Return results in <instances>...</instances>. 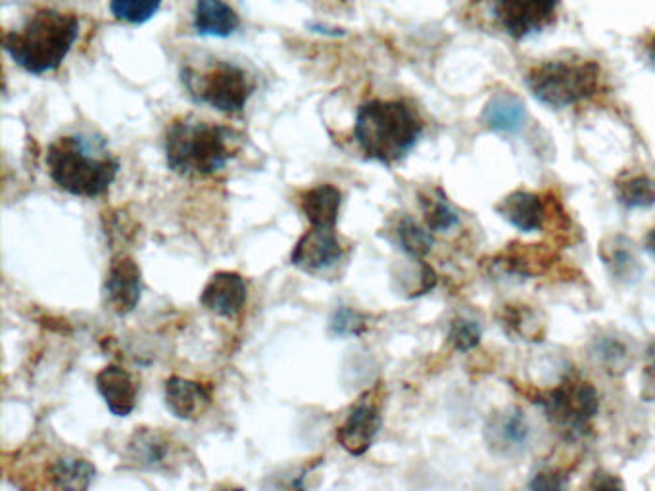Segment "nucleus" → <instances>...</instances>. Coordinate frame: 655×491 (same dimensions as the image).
Masks as SVG:
<instances>
[{"instance_id": "nucleus-1", "label": "nucleus", "mask_w": 655, "mask_h": 491, "mask_svg": "<svg viewBox=\"0 0 655 491\" xmlns=\"http://www.w3.org/2000/svg\"><path fill=\"white\" fill-rule=\"evenodd\" d=\"M243 135L227 125L179 117L166 133V164L183 177H210L225 169L243 146Z\"/></svg>"}, {"instance_id": "nucleus-2", "label": "nucleus", "mask_w": 655, "mask_h": 491, "mask_svg": "<svg viewBox=\"0 0 655 491\" xmlns=\"http://www.w3.org/2000/svg\"><path fill=\"white\" fill-rule=\"evenodd\" d=\"M50 179L64 192L77 198H98L114 185L120 160L106 150V142L83 135H66L47 150Z\"/></svg>"}, {"instance_id": "nucleus-3", "label": "nucleus", "mask_w": 655, "mask_h": 491, "mask_svg": "<svg viewBox=\"0 0 655 491\" xmlns=\"http://www.w3.org/2000/svg\"><path fill=\"white\" fill-rule=\"evenodd\" d=\"M423 135V121L404 100H369L360 106L354 139L371 162H402Z\"/></svg>"}, {"instance_id": "nucleus-4", "label": "nucleus", "mask_w": 655, "mask_h": 491, "mask_svg": "<svg viewBox=\"0 0 655 491\" xmlns=\"http://www.w3.org/2000/svg\"><path fill=\"white\" fill-rule=\"evenodd\" d=\"M77 35L79 22L72 14L39 10L22 27L4 35V50L22 70L45 75L60 68Z\"/></svg>"}, {"instance_id": "nucleus-5", "label": "nucleus", "mask_w": 655, "mask_h": 491, "mask_svg": "<svg viewBox=\"0 0 655 491\" xmlns=\"http://www.w3.org/2000/svg\"><path fill=\"white\" fill-rule=\"evenodd\" d=\"M527 85L542 104L567 108L596 94L600 68L590 60H554L529 71Z\"/></svg>"}, {"instance_id": "nucleus-6", "label": "nucleus", "mask_w": 655, "mask_h": 491, "mask_svg": "<svg viewBox=\"0 0 655 491\" xmlns=\"http://www.w3.org/2000/svg\"><path fill=\"white\" fill-rule=\"evenodd\" d=\"M183 83L196 102L223 114L243 112L250 96L256 91L254 77L243 68L227 62H218L202 71L187 68L183 71Z\"/></svg>"}, {"instance_id": "nucleus-7", "label": "nucleus", "mask_w": 655, "mask_h": 491, "mask_svg": "<svg viewBox=\"0 0 655 491\" xmlns=\"http://www.w3.org/2000/svg\"><path fill=\"white\" fill-rule=\"evenodd\" d=\"M544 415L565 434L581 438L590 432V422L600 409L596 388L579 376L565 378L558 388L536 394L533 399Z\"/></svg>"}, {"instance_id": "nucleus-8", "label": "nucleus", "mask_w": 655, "mask_h": 491, "mask_svg": "<svg viewBox=\"0 0 655 491\" xmlns=\"http://www.w3.org/2000/svg\"><path fill=\"white\" fill-rule=\"evenodd\" d=\"M381 411H383L381 386L367 390L364 396H360L352 405L350 413L337 428V442L346 453L354 457H362L369 451V447L373 445L383 426Z\"/></svg>"}, {"instance_id": "nucleus-9", "label": "nucleus", "mask_w": 655, "mask_h": 491, "mask_svg": "<svg viewBox=\"0 0 655 491\" xmlns=\"http://www.w3.org/2000/svg\"><path fill=\"white\" fill-rule=\"evenodd\" d=\"M344 256L346 250L335 229L310 227V231L296 240L291 252V263L302 273L323 277L337 269Z\"/></svg>"}, {"instance_id": "nucleus-10", "label": "nucleus", "mask_w": 655, "mask_h": 491, "mask_svg": "<svg viewBox=\"0 0 655 491\" xmlns=\"http://www.w3.org/2000/svg\"><path fill=\"white\" fill-rule=\"evenodd\" d=\"M559 0H494L498 22L515 39L542 31L556 20Z\"/></svg>"}, {"instance_id": "nucleus-11", "label": "nucleus", "mask_w": 655, "mask_h": 491, "mask_svg": "<svg viewBox=\"0 0 655 491\" xmlns=\"http://www.w3.org/2000/svg\"><path fill=\"white\" fill-rule=\"evenodd\" d=\"M106 305L120 317L133 313L143 296V271L131 256H116L104 281Z\"/></svg>"}, {"instance_id": "nucleus-12", "label": "nucleus", "mask_w": 655, "mask_h": 491, "mask_svg": "<svg viewBox=\"0 0 655 491\" xmlns=\"http://www.w3.org/2000/svg\"><path fill=\"white\" fill-rule=\"evenodd\" d=\"M248 300V288L237 271H218L200 292V305L219 317H237Z\"/></svg>"}, {"instance_id": "nucleus-13", "label": "nucleus", "mask_w": 655, "mask_h": 491, "mask_svg": "<svg viewBox=\"0 0 655 491\" xmlns=\"http://www.w3.org/2000/svg\"><path fill=\"white\" fill-rule=\"evenodd\" d=\"M98 394L104 399L114 417H129L139 399V384L133 375L120 365H106L95 376Z\"/></svg>"}, {"instance_id": "nucleus-14", "label": "nucleus", "mask_w": 655, "mask_h": 491, "mask_svg": "<svg viewBox=\"0 0 655 491\" xmlns=\"http://www.w3.org/2000/svg\"><path fill=\"white\" fill-rule=\"evenodd\" d=\"M164 399L171 415L179 421H196L212 405V392L196 382L183 376H170L164 384Z\"/></svg>"}, {"instance_id": "nucleus-15", "label": "nucleus", "mask_w": 655, "mask_h": 491, "mask_svg": "<svg viewBox=\"0 0 655 491\" xmlns=\"http://www.w3.org/2000/svg\"><path fill=\"white\" fill-rule=\"evenodd\" d=\"M173 444L158 428H137L125 447V459L141 470H162L170 465Z\"/></svg>"}, {"instance_id": "nucleus-16", "label": "nucleus", "mask_w": 655, "mask_h": 491, "mask_svg": "<svg viewBox=\"0 0 655 491\" xmlns=\"http://www.w3.org/2000/svg\"><path fill=\"white\" fill-rule=\"evenodd\" d=\"M531 436V426L521 409H506L486 424V444L498 455H515L521 451Z\"/></svg>"}, {"instance_id": "nucleus-17", "label": "nucleus", "mask_w": 655, "mask_h": 491, "mask_svg": "<svg viewBox=\"0 0 655 491\" xmlns=\"http://www.w3.org/2000/svg\"><path fill=\"white\" fill-rule=\"evenodd\" d=\"M496 211L523 233L540 231L546 221V206L536 192L517 190L508 194L498 206Z\"/></svg>"}, {"instance_id": "nucleus-18", "label": "nucleus", "mask_w": 655, "mask_h": 491, "mask_svg": "<svg viewBox=\"0 0 655 491\" xmlns=\"http://www.w3.org/2000/svg\"><path fill=\"white\" fill-rule=\"evenodd\" d=\"M300 211L308 219L310 227L335 229L342 208V192L339 187L325 183L308 188L300 194Z\"/></svg>"}, {"instance_id": "nucleus-19", "label": "nucleus", "mask_w": 655, "mask_h": 491, "mask_svg": "<svg viewBox=\"0 0 655 491\" xmlns=\"http://www.w3.org/2000/svg\"><path fill=\"white\" fill-rule=\"evenodd\" d=\"M554 261V254L540 244H511L506 252L496 258V265L502 267L511 275L534 277L544 273L550 263Z\"/></svg>"}, {"instance_id": "nucleus-20", "label": "nucleus", "mask_w": 655, "mask_h": 491, "mask_svg": "<svg viewBox=\"0 0 655 491\" xmlns=\"http://www.w3.org/2000/svg\"><path fill=\"white\" fill-rule=\"evenodd\" d=\"M237 12L223 0H198L195 8V29L208 37H229L239 29Z\"/></svg>"}, {"instance_id": "nucleus-21", "label": "nucleus", "mask_w": 655, "mask_h": 491, "mask_svg": "<svg viewBox=\"0 0 655 491\" xmlns=\"http://www.w3.org/2000/svg\"><path fill=\"white\" fill-rule=\"evenodd\" d=\"M95 476V465L75 455H62L49 467L50 484L56 490H89Z\"/></svg>"}, {"instance_id": "nucleus-22", "label": "nucleus", "mask_w": 655, "mask_h": 491, "mask_svg": "<svg viewBox=\"0 0 655 491\" xmlns=\"http://www.w3.org/2000/svg\"><path fill=\"white\" fill-rule=\"evenodd\" d=\"M525 106L511 94L496 96L483 112V121L496 133H517L525 125Z\"/></svg>"}, {"instance_id": "nucleus-23", "label": "nucleus", "mask_w": 655, "mask_h": 491, "mask_svg": "<svg viewBox=\"0 0 655 491\" xmlns=\"http://www.w3.org/2000/svg\"><path fill=\"white\" fill-rule=\"evenodd\" d=\"M394 240L400 246V250L410 256V258L421 259L425 258L433 246H435V238L431 234V229L419 225L410 215H402L396 225H394Z\"/></svg>"}, {"instance_id": "nucleus-24", "label": "nucleus", "mask_w": 655, "mask_h": 491, "mask_svg": "<svg viewBox=\"0 0 655 491\" xmlns=\"http://www.w3.org/2000/svg\"><path fill=\"white\" fill-rule=\"evenodd\" d=\"M602 259L609 273L619 281H634L640 273L638 259L634 258L631 242L623 236H613L602 244Z\"/></svg>"}, {"instance_id": "nucleus-25", "label": "nucleus", "mask_w": 655, "mask_h": 491, "mask_svg": "<svg viewBox=\"0 0 655 491\" xmlns=\"http://www.w3.org/2000/svg\"><path fill=\"white\" fill-rule=\"evenodd\" d=\"M502 325L511 336L521 340H542L544 323L529 305H506L502 311Z\"/></svg>"}, {"instance_id": "nucleus-26", "label": "nucleus", "mask_w": 655, "mask_h": 491, "mask_svg": "<svg viewBox=\"0 0 655 491\" xmlns=\"http://www.w3.org/2000/svg\"><path fill=\"white\" fill-rule=\"evenodd\" d=\"M421 208H423L425 225L435 233H444L460 223L458 211L450 206L442 190H437L433 196H421Z\"/></svg>"}, {"instance_id": "nucleus-27", "label": "nucleus", "mask_w": 655, "mask_h": 491, "mask_svg": "<svg viewBox=\"0 0 655 491\" xmlns=\"http://www.w3.org/2000/svg\"><path fill=\"white\" fill-rule=\"evenodd\" d=\"M617 198L629 210L650 208L655 204V183L646 175H634L617 185Z\"/></svg>"}, {"instance_id": "nucleus-28", "label": "nucleus", "mask_w": 655, "mask_h": 491, "mask_svg": "<svg viewBox=\"0 0 655 491\" xmlns=\"http://www.w3.org/2000/svg\"><path fill=\"white\" fill-rule=\"evenodd\" d=\"M162 0H110L112 14L127 24H145L158 10Z\"/></svg>"}, {"instance_id": "nucleus-29", "label": "nucleus", "mask_w": 655, "mask_h": 491, "mask_svg": "<svg viewBox=\"0 0 655 491\" xmlns=\"http://www.w3.org/2000/svg\"><path fill=\"white\" fill-rule=\"evenodd\" d=\"M367 328H369V317L352 307H346V305L339 307L329 321L331 334L339 336V338L362 336L367 332Z\"/></svg>"}, {"instance_id": "nucleus-30", "label": "nucleus", "mask_w": 655, "mask_h": 491, "mask_svg": "<svg viewBox=\"0 0 655 491\" xmlns=\"http://www.w3.org/2000/svg\"><path fill=\"white\" fill-rule=\"evenodd\" d=\"M448 342L454 350L469 351L479 346L481 342V327L471 319H454L448 330Z\"/></svg>"}, {"instance_id": "nucleus-31", "label": "nucleus", "mask_w": 655, "mask_h": 491, "mask_svg": "<svg viewBox=\"0 0 655 491\" xmlns=\"http://www.w3.org/2000/svg\"><path fill=\"white\" fill-rule=\"evenodd\" d=\"M531 490H563L567 488V476L561 470H542L534 474L533 480L529 482Z\"/></svg>"}, {"instance_id": "nucleus-32", "label": "nucleus", "mask_w": 655, "mask_h": 491, "mask_svg": "<svg viewBox=\"0 0 655 491\" xmlns=\"http://www.w3.org/2000/svg\"><path fill=\"white\" fill-rule=\"evenodd\" d=\"M598 353L604 357L606 363H613V361H621L625 357V346L617 344V342H604L600 348H598Z\"/></svg>"}, {"instance_id": "nucleus-33", "label": "nucleus", "mask_w": 655, "mask_h": 491, "mask_svg": "<svg viewBox=\"0 0 655 491\" xmlns=\"http://www.w3.org/2000/svg\"><path fill=\"white\" fill-rule=\"evenodd\" d=\"M590 488H596V490H609V488H615V490H621L623 488V482L621 480H617L615 476H611V474H602V472H598L596 476H594V480H590Z\"/></svg>"}, {"instance_id": "nucleus-34", "label": "nucleus", "mask_w": 655, "mask_h": 491, "mask_svg": "<svg viewBox=\"0 0 655 491\" xmlns=\"http://www.w3.org/2000/svg\"><path fill=\"white\" fill-rule=\"evenodd\" d=\"M642 398L655 403V363L642 375Z\"/></svg>"}, {"instance_id": "nucleus-35", "label": "nucleus", "mask_w": 655, "mask_h": 491, "mask_svg": "<svg viewBox=\"0 0 655 491\" xmlns=\"http://www.w3.org/2000/svg\"><path fill=\"white\" fill-rule=\"evenodd\" d=\"M646 248H648V252L652 256H655V229L654 231H650V234L646 236Z\"/></svg>"}, {"instance_id": "nucleus-36", "label": "nucleus", "mask_w": 655, "mask_h": 491, "mask_svg": "<svg viewBox=\"0 0 655 491\" xmlns=\"http://www.w3.org/2000/svg\"><path fill=\"white\" fill-rule=\"evenodd\" d=\"M646 52H648V58H650V62H652V64L655 66V35H652V39L648 41V45H646Z\"/></svg>"}]
</instances>
